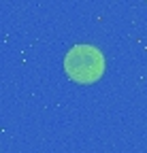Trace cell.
<instances>
[{
	"mask_svg": "<svg viewBox=\"0 0 147 153\" xmlns=\"http://www.w3.org/2000/svg\"><path fill=\"white\" fill-rule=\"evenodd\" d=\"M64 70L70 79L79 83H92L96 81L104 70V57L102 53L92 45H75L64 55Z\"/></svg>",
	"mask_w": 147,
	"mask_h": 153,
	"instance_id": "6da1fadb",
	"label": "cell"
}]
</instances>
